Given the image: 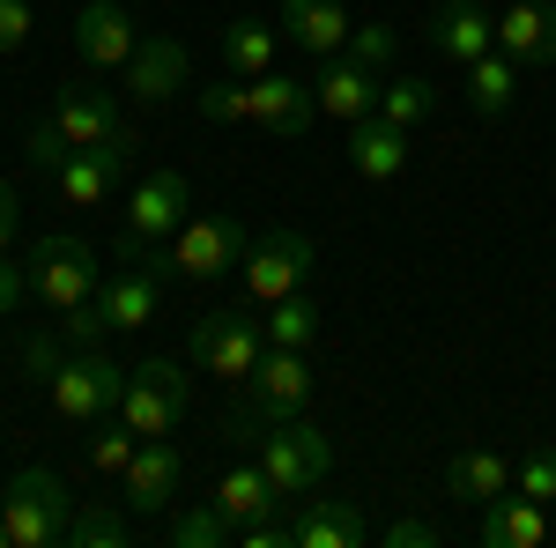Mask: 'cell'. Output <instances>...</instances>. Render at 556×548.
I'll use <instances>...</instances> for the list:
<instances>
[{
	"mask_svg": "<svg viewBox=\"0 0 556 548\" xmlns=\"http://www.w3.org/2000/svg\"><path fill=\"white\" fill-rule=\"evenodd\" d=\"M275 505H282V497H275V482L260 474V460H253V467H230V474L215 482V511H223L230 526H245V519H267Z\"/></svg>",
	"mask_w": 556,
	"mask_h": 548,
	"instance_id": "obj_28",
	"label": "cell"
},
{
	"mask_svg": "<svg viewBox=\"0 0 556 548\" xmlns=\"http://www.w3.org/2000/svg\"><path fill=\"white\" fill-rule=\"evenodd\" d=\"M8 245H15V186L0 178V253H8Z\"/></svg>",
	"mask_w": 556,
	"mask_h": 548,
	"instance_id": "obj_43",
	"label": "cell"
},
{
	"mask_svg": "<svg viewBox=\"0 0 556 548\" xmlns=\"http://www.w3.org/2000/svg\"><path fill=\"white\" fill-rule=\"evenodd\" d=\"M52 416L75 422V430H89V422L119 416V393H127V371L104 356V348H67L60 356V371H52Z\"/></svg>",
	"mask_w": 556,
	"mask_h": 548,
	"instance_id": "obj_5",
	"label": "cell"
},
{
	"mask_svg": "<svg viewBox=\"0 0 556 548\" xmlns=\"http://www.w3.org/2000/svg\"><path fill=\"white\" fill-rule=\"evenodd\" d=\"M23 267H30V296H38L45 311H60V319L83 311L89 296H97V282H104V259L89 253L83 238H38Z\"/></svg>",
	"mask_w": 556,
	"mask_h": 548,
	"instance_id": "obj_7",
	"label": "cell"
},
{
	"mask_svg": "<svg viewBox=\"0 0 556 548\" xmlns=\"http://www.w3.org/2000/svg\"><path fill=\"white\" fill-rule=\"evenodd\" d=\"M186 82V44L178 38H141L127 60V97L134 104H172Z\"/></svg>",
	"mask_w": 556,
	"mask_h": 548,
	"instance_id": "obj_23",
	"label": "cell"
},
{
	"mask_svg": "<svg viewBox=\"0 0 556 548\" xmlns=\"http://www.w3.org/2000/svg\"><path fill=\"white\" fill-rule=\"evenodd\" d=\"M468 75V104H475V119H505L519 104V67L505 60V52H482V60H468L460 67Z\"/></svg>",
	"mask_w": 556,
	"mask_h": 548,
	"instance_id": "obj_26",
	"label": "cell"
},
{
	"mask_svg": "<svg viewBox=\"0 0 556 548\" xmlns=\"http://www.w3.org/2000/svg\"><path fill=\"white\" fill-rule=\"evenodd\" d=\"M141 534V519L127 505H75L67 519V548H127Z\"/></svg>",
	"mask_w": 556,
	"mask_h": 548,
	"instance_id": "obj_29",
	"label": "cell"
},
{
	"mask_svg": "<svg viewBox=\"0 0 556 548\" xmlns=\"http://www.w3.org/2000/svg\"><path fill=\"white\" fill-rule=\"evenodd\" d=\"M275 52H282V30H267L260 15H245V23H223V67H230L238 82L267 75V67H275Z\"/></svg>",
	"mask_w": 556,
	"mask_h": 548,
	"instance_id": "obj_27",
	"label": "cell"
},
{
	"mask_svg": "<svg viewBox=\"0 0 556 548\" xmlns=\"http://www.w3.org/2000/svg\"><path fill=\"white\" fill-rule=\"evenodd\" d=\"M0 519H8V541L15 548H60L67 541V519H75V497L52 467H23L8 489H0Z\"/></svg>",
	"mask_w": 556,
	"mask_h": 548,
	"instance_id": "obj_4",
	"label": "cell"
},
{
	"mask_svg": "<svg viewBox=\"0 0 556 548\" xmlns=\"http://www.w3.org/2000/svg\"><path fill=\"white\" fill-rule=\"evenodd\" d=\"M319 112H327V119H364V112H379V75H371V67H356V60H349V52H334V60H327V75H319Z\"/></svg>",
	"mask_w": 556,
	"mask_h": 548,
	"instance_id": "obj_24",
	"label": "cell"
},
{
	"mask_svg": "<svg viewBox=\"0 0 556 548\" xmlns=\"http://www.w3.org/2000/svg\"><path fill=\"white\" fill-rule=\"evenodd\" d=\"M513 489H527V497H542V505H556V445H527L513 467Z\"/></svg>",
	"mask_w": 556,
	"mask_h": 548,
	"instance_id": "obj_34",
	"label": "cell"
},
{
	"mask_svg": "<svg viewBox=\"0 0 556 548\" xmlns=\"http://www.w3.org/2000/svg\"><path fill=\"white\" fill-rule=\"evenodd\" d=\"M260 327H267V348H312V341H319V304H312L304 290H290V296L267 304Z\"/></svg>",
	"mask_w": 556,
	"mask_h": 548,
	"instance_id": "obj_31",
	"label": "cell"
},
{
	"mask_svg": "<svg viewBox=\"0 0 556 548\" xmlns=\"http://www.w3.org/2000/svg\"><path fill=\"white\" fill-rule=\"evenodd\" d=\"M104 334H112V319L97 311V296H89L83 311H67V319H60V341H67V348H104Z\"/></svg>",
	"mask_w": 556,
	"mask_h": 548,
	"instance_id": "obj_38",
	"label": "cell"
},
{
	"mask_svg": "<svg viewBox=\"0 0 556 548\" xmlns=\"http://www.w3.org/2000/svg\"><path fill=\"white\" fill-rule=\"evenodd\" d=\"M342 52H349V60H356V67H371V75H379L386 60L401 52V38H393L386 23H356V30H349V44H342Z\"/></svg>",
	"mask_w": 556,
	"mask_h": 548,
	"instance_id": "obj_35",
	"label": "cell"
},
{
	"mask_svg": "<svg viewBox=\"0 0 556 548\" xmlns=\"http://www.w3.org/2000/svg\"><path fill=\"white\" fill-rule=\"evenodd\" d=\"M172 541L178 548H223V541H238V526H230L215 505H193V511H178V519H172Z\"/></svg>",
	"mask_w": 556,
	"mask_h": 548,
	"instance_id": "obj_33",
	"label": "cell"
},
{
	"mask_svg": "<svg viewBox=\"0 0 556 548\" xmlns=\"http://www.w3.org/2000/svg\"><path fill=\"white\" fill-rule=\"evenodd\" d=\"M445 489L460 497V505H490V497H505L513 489V460L505 453H482V445H468V453H453L445 460Z\"/></svg>",
	"mask_w": 556,
	"mask_h": 548,
	"instance_id": "obj_25",
	"label": "cell"
},
{
	"mask_svg": "<svg viewBox=\"0 0 556 548\" xmlns=\"http://www.w3.org/2000/svg\"><path fill=\"white\" fill-rule=\"evenodd\" d=\"M349 8L342 0H282V38L298 44V52H312V60H334L349 44Z\"/></svg>",
	"mask_w": 556,
	"mask_h": 548,
	"instance_id": "obj_22",
	"label": "cell"
},
{
	"mask_svg": "<svg viewBox=\"0 0 556 548\" xmlns=\"http://www.w3.org/2000/svg\"><path fill=\"white\" fill-rule=\"evenodd\" d=\"M134 453H141V430H134L127 416H119V422H112V416H104V422H89V445H83L89 474H104V482H119Z\"/></svg>",
	"mask_w": 556,
	"mask_h": 548,
	"instance_id": "obj_30",
	"label": "cell"
},
{
	"mask_svg": "<svg viewBox=\"0 0 556 548\" xmlns=\"http://www.w3.org/2000/svg\"><path fill=\"white\" fill-rule=\"evenodd\" d=\"M497 52L519 75H556V0H513L497 15Z\"/></svg>",
	"mask_w": 556,
	"mask_h": 548,
	"instance_id": "obj_13",
	"label": "cell"
},
{
	"mask_svg": "<svg viewBox=\"0 0 556 548\" xmlns=\"http://www.w3.org/2000/svg\"><path fill=\"white\" fill-rule=\"evenodd\" d=\"M23 304H30V267H23V259H8V253H0V319H15Z\"/></svg>",
	"mask_w": 556,
	"mask_h": 548,
	"instance_id": "obj_40",
	"label": "cell"
},
{
	"mask_svg": "<svg viewBox=\"0 0 556 548\" xmlns=\"http://www.w3.org/2000/svg\"><path fill=\"white\" fill-rule=\"evenodd\" d=\"M52 127L67 133L75 149H89V141H112V133L127 127V119H119V97H112V89H97V82H67L60 97H52Z\"/></svg>",
	"mask_w": 556,
	"mask_h": 548,
	"instance_id": "obj_20",
	"label": "cell"
},
{
	"mask_svg": "<svg viewBox=\"0 0 556 548\" xmlns=\"http://www.w3.org/2000/svg\"><path fill=\"white\" fill-rule=\"evenodd\" d=\"M253 453H260V474L275 482V497L298 505V497H312V489L327 482V467H334V437H327L319 422L290 416V422H267V430L253 437Z\"/></svg>",
	"mask_w": 556,
	"mask_h": 548,
	"instance_id": "obj_2",
	"label": "cell"
},
{
	"mask_svg": "<svg viewBox=\"0 0 556 548\" xmlns=\"http://www.w3.org/2000/svg\"><path fill=\"white\" fill-rule=\"evenodd\" d=\"M156 296H164V275L127 259V267H112V275L97 282V311L112 319V334H134V327L156 319Z\"/></svg>",
	"mask_w": 556,
	"mask_h": 548,
	"instance_id": "obj_19",
	"label": "cell"
},
{
	"mask_svg": "<svg viewBox=\"0 0 556 548\" xmlns=\"http://www.w3.org/2000/svg\"><path fill=\"white\" fill-rule=\"evenodd\" d=\"M245 119H260L267 133H282V141H298V133H312V119H319V89L267 67V75L245 82Z\"/></svg>",
	"mask_w": 556,
	"mask_h": 548,
	"instance_id": "obj_14",
	"label": "cell"
},
{
	"mask_svg": "<svg viewBox=\"0 0 556 548\" xmlns=\"http://www.w3.org/2000/svg\"><path fill=\"white\" fill-rule=\"evenodd\" d=\"M245 253H253V238H245L238 215H186L172 230V253L149 259V267L164 282H215V275H230Z\"/></svg>",
	"mask_w": 556,
	"mask_h": 548,
	"instance_id": "obj_3",
	"label": "cell"
},
{
	"mask_svg": "<svg viewBox=\"0 0 556 548\" xmlns=\"http://www.w3.org/2000/svg\"><path fill=\"white\" fill-rule=\"evenodd\" d=\"M371 541V511L349 505V497H298V519H290V548H364Z\"/></svg>",
	"mask_w": 556,
	"mask_h": 548,
	"instance_id": "obj_15",
	"label": "cell"
},
{
	"mask_svg": "<svg viewBox=\"0 0 556 548\" xmlns=\"http://www.w3.org/2000/svg\"><path fill=\"white\" fill-rule=\"evenodd\" d=\"M349 170L356 178H371V186H393L401 170H408V127H393L386 112H364V119H349Z\"/></svg>",
	"mask_w": 556,
	"mask_h": 548,
	"instance_id": "obj_16",
	"label": "cell"
},
{
	"mask_svg": "<svg viewBox=\"0 0 556 548\" xmlns=\"http://www.w3.org/2000/svg\"><path fill=\"white\" fill-rule=\"evenodd\" d=\"M379 541L386 548H430L438 526H430V519H393V526H379Z\"/></svg>",
	"mask_w": 556,
	"mask_h": 548,
	"instance_id": "obj_42",
	"label": "cell"
},
{
	"mask_svg": "<svg viewBox=\"0 0 556 548\" xmlns=\"http://www.w3.org/2000/svg\"><path fill=\"white\" fill-rule=\"evenodd\" d=\"M23 156H30V164H38V170H60V164H67V156H75V141H67V133L52 127V112H45L38 127L23 133Z\"/></svg>",
	"mask_w": 556,
	"mask_h": 548,
	"instance_id": "obj_36",
	"label": "cell"
},
{
	"mask_svg": "<svg viewBox=\"0 0 556 548\" xmlns=\"http://www.w3.org/2000/svg\"><path fill=\"white\" fill-rule=\"evenodd\" d=\"M178 482H186V453H178L172 437H141V453L127 460V474H119V505L134 511V519H156V511H172Z\"/></svg>",
	"mask_w": 556,
	"mask_h": 548,
	"instance_id": "obj_12",
	"label": "cell"
},
{
	"mask_svg": "<svg viewBox=\"0 0 556 548\" xmlns=\"http://www.w3.org/2000/svg\"><path fill=\"white\" fill-rule=\"evenodd\" d=\"M201 119L208 127H238L245 119V82H208L201 89Z\"/></svg>",
	"mask_w": 556,
	"mask_h": 548,
	"instance_id": "obj_37",
	"label": "cell"
},
{
	"mask_svg": "<svg viewBox=\"0 0 556 548\" xmlns=\"http://www.w3.org/2000/svg\"><path fill=\"white\" fill-rule=\"evenodd\" d=\"M482 548H542L549 541V505L542 497H527V489H505V497H490L482 505Z\"/></svg>",
	"mask_w": 556,
	"mask_h": 548,
	"instance_id": "obj_21",
	"label": "cell"
},
{
	"mask_svg": "<svg viewBox=\"0 0 556 548\" xmlns=\"http://www.w3.org/2000/svg\"><path fill=\"white\" fill-rule=\"evenodd\" d=\"M30 44V0H0V52Z\"/></svg>",
	"mask_w": 556,
	"mask_h": 548,
	"instance_id": "obj_41",
	"label": "cell"
},
{
	"mask_svg": "<svg viewBox=\"0 0 556 548\" xmlns=\"http://www.w3.org/2000/svg\"><path fill=\"white\" fill-rule=\"evenodd\" d=\"M379 112L393 119V127H408V133H416V127L430 119V112H438V89L416 82V75H393V82L379 89Z\"/></svg>",
	"mask_w": 556,
	"mask_h": 548,
	"instance_id": "obj_32",
	"label": "cell"
},
{
	"mask_svg": "<svg viewBox=\"0 0 556 548\" xmlns=\"http://www.w3.org/2000/svg\"><path fill=\"white\" fill-rule=\"evenodd\" d=\"M134 170V133L119 127L112 141H89V149H75L67 164L52 170V186H60V201L67 208H97V201H112L119 193V178Z\"/></svg>",
	"mask_w": 556,
	"mask_h": 548,
	"instance_id": "obj_11",
	"label": "cell"
},
{
	"mask_svg": "<svg viewBox=\"0 0 556 548\" xmlns=\"http://www.w3.org/2000/svg\"><path fill=\"white\" fill-rule=\"evenodd\" d=\"M193 408V379L178 371L172 356H149V364H134L127 371V393H119V416L141 430V437H172L178 422Z\"/></svg>",
	"mask_w": 556,
	"mask_h": 548,
	"instance_id": "obj_9",
	"label": "cell"
},
{
	"mask_svg": "<svg viewBox=\"0 0 556 548\" xmlns=\"http://www.w3.org/2000/svg\"><path fill=\"white\" fill-rule=\"evenodd\" d=\"M312 267H319V253H312V238L304 230H267L253 253L238 259V275H245V296L253 304H275V296H290L312 282Z\"/></svg>",
	"mask_w": 556,
	"mask_h": 548,
	"instance_id": "obj_10",
	"label": "cell"
},
{
	"mask_svg": "<svg viewBox=\"0 0 556 548\" xmlns=\"http://www.w3.org/2000/svg\"><path fill=\"white\" fill-rule=\"evenodd\" d=\"M141 30H134V15L119 0H89L83 15H75V60L83 67H127Z\"/></svg>",
	"mask_w": 556,
	"mask_h": 548,
	"instance_id": "obj_17",
	"label": "cell"
},
{
	"mask_svg": "<svg viewBox=\"0 0 556 548\" xmlns=\"http://www.w3.org/2000/svg\"><path fill=\"white\" fill-rule=\"evenodd\" d=\"M186 208H193V186H186V170H149V178L134 186L127 230H119V245H112V253L134 259V267H149V259H156V245H164L178 222H186Z\"/></svg>",
	"mask_w": 556,
	"mask_h": 548,
	"instance_id": "obj_6",
	"label": "cell"
},
{
	"mask_svg": "<svg viewBox=\"0 0 556 548\" xmlns=\"http://www.w3.org/2000/svg\"><path fill=\"white\" fill-rule=\"evenodd\" d=\"M304 408H312V364H304V348H267L253 364V379H245L238 416H230V445H253L267 422H290Z\"/></svg>",
	"mask_w": 556,
	"mask_h": 548,
	"instance_id": "obj_1",
	"label": "cell"
},
{
	"mask_svg": "<svg viewBox=\"0 0 556 548\" xmlns=\"http://www.w3.org/2000/svg\"><path fill=\"white\" fill-rule=\"evenodd\" d=\"M0 548H15V541H8V519H0Z\"/></svg>",
	"mask_w": 556,
	"mask_h": 548,
	"instance_id": "obj_44",
	"label": "cell"
},
{
	"mask_svg": "<svg viewBox=\"0 0 556 548\" xmlns=\"http://www.w3.org/2000/svg\"><path fill=\"white\" fill-rule=\"evenodd\" d=\"M60 356H67V341H45V334H30V341H23V379L52 385V371H60Z\"/></svg>",
	"mask_w": 556,
	"mask_h": 548,
	"instance_id": "obj_39",
	"label": "cell"
},
{
	"mask_svg": "<svg viewBox=\"0 0 556 548\" xmlns=\"http://www.w3.org/2000/svg\"><path fill=\"white\" fill-rule=\"evenodd\" d=\"M186 348H193V364H201L208 379L245 385V379H253V364L267 356V327H260L253 311H201L193 334H186Z\"/></svg>",
	"mask_w": 556,
	"mask_h": 548,
	"instance_id": "obj_8",
	"label": "cell"
},
{
	"mask_svg": "<svg viewBox=\"0 0 556 548\" xmlns=\"http://www.w3.org/2000/svg\"><path fill=\"white\" fill-rule=\"evenodd\" d=\"M430 52L453 60V67H468V60H482V52H497V15L475 8V0H438V15H430Z\"/></svg>",
	"mask_w": 556,
	"mask_h": 548,
	"instance_id": "obj_18",
	"label": "cell"
}]
</instances>
